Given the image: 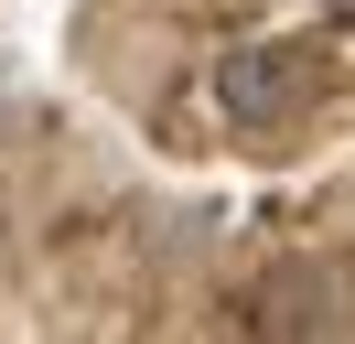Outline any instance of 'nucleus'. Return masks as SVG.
<instances>
[{"label":"nucleus","mask_w":355,"mask_h":344,"mask_svg":"<svg viewBox=\"0 0 355 344\" xmlns=\"http://www.w3.org/2000/svg\"><path fill=\"white\" fill-rule=\"evenodd\" d=\"M216 108H226V129L269 140V129H291L312 108V64L291 43H226L216 54Z\"/></svg>","instance_id":"1"},{"label":"nucleus","mask_w":355,"mask_h":344,"mask_svg":"<svg viewBox=\"0 0 355 344\" xmlns=\"http://www.w3.org/2000/svg\"><path fill=\"white\" fill-rule=\"evenodd\" d=\"M259 322H269V334H323V322H334V269L280 258V269L259 280Z\"/></svg>","instance_id":"2"}]
</instances>
